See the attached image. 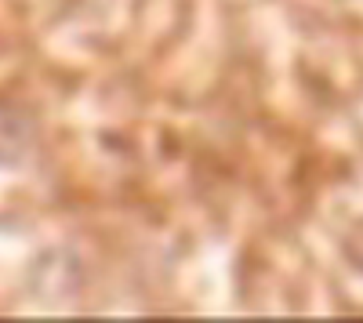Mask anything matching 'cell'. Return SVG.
I'll return each mask as SVG.
<instances>
[{
    "label": "cell",
    "instance_id": "obj_1",
    "mask_svg": "<svg viewBox=\"0 0 363 323\" xmlns=\"http://www.w3.org/2000/svg\"><path fill=\"white\" fill-rule=\"evenodd\" d=\"M29 145H33V124H29V116L8 102H0V164L15 167L29 153Z\"/></svg>",
    "mask_w": 363,
    "mask_h": 323
},
{
    "label": "cell",
    "instance_id": "obj_2",
    "mask_svg": "<svg viewBox=\"0 0 363 323\" xmlns=\"http://www.w3.org/2000/svg\"><path fill=\"white\" fill-rule=\"evenodd\" d=\"M345 258L352 261V266L363 273V222L352 225V232L345 237Z\"/></svg>",
    "mask_w": 363,
    "mask_h": 323
}]
</instances>
